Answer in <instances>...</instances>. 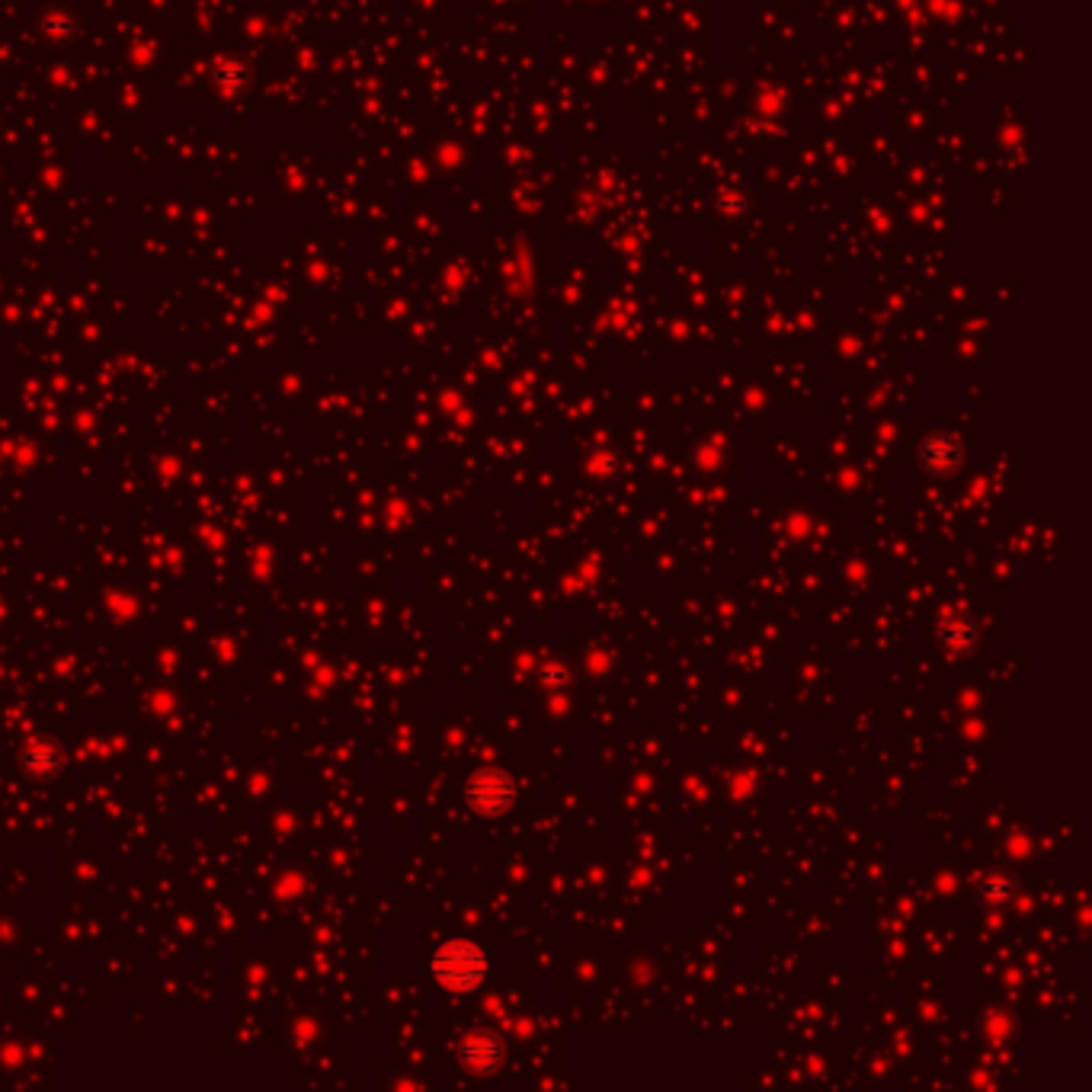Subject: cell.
<instances>
[{"label": "cell", "mask_w": 1092, "mask_h": 1092, "mask_svg": "<svg viewBox=\"0 0 1092 1092\" xmlns=\"http://www.w3.org/2000/svg\"><path fill=\"white\" fill-rule=\"evenodd\" d=\"M433 977L452 993H471L487 977V955L471 942L452 939L433 955Z\"/></svg>", "instance_id": "obj_1"}, {"label": "cell", "mask_w": 1092, "mask_h": 1092, "mask_svg": "<svg viewBox=\"0 0 1092 1092\" xmlns=\"http://www.w3.org/2000/svg\"><path fill=\"white\" fill-rule=\"evenodd\" d=\"M465 801H468V807L474 810V814L497 817V814H507V810L513 807L516 786H513L510 775H503L497 769H481L478 775L468 778Z\"/></svg>", "instance_id": "obj_2"}, {"label": "cell", "mask_w": 1092, "mask_h": 1092, "mask_svg": "<svg viewBox=\"0 0 1092 1092\" xmlns=\"http://www.w3.org/2000/svg\"><path fill=\"white\" fill-rule=\"evenodd\" d=\"M922 468H926L930 474H951L958 471L961 465V445L955 436H930L926 442H922Z\"/></svg>", "instance_id": "obj_3"}, {"label": "cell", "mask_w": 1092, "mask_h": 1092, "mask_svg": "<svg viewBox=\"0 0 1092 1092\" xmlns=\"http://www.w3.org/2000/svg\"><path fill=\"white\" fill-rule=\"evenodd\" d=\"M459 1054H462V1063L468 1070L490 1073V1070H497V1063L503 1057V1045L494 1039V1034H471V1039H465Z\"/></svg>", "instance_id": "obj_4"}, {"label": "cell", "mask_w": 1092, "mask_h": 1092, "mask_svg": "<svg viewBox=\"0 0 1092 1092\" xmlns=\"http://www.w3.org/2000/svg\"><path fill=\"white\" fill-rule=\"evenodd\" d=\"M942 644H945L948 651H955V654L971 651L974 644H977V628H974V622H971V619L948 622V625L942 628Z\"/></svg>", "instance_id": "obj_5"}, {"label": "cell", "mask_w": 1092, "mask_h": 1092, "mask_svg": "<svg viewBox=\"0 0 1092 1092\" xmlns=\"http://www.w3.org/2000/svg\"><path fill=\"white\" fill-rule=\"evenodd\" d=\"M980 894H984L987 901H1006L1013 894V884L1006 878H993V881H984L980 884Z\"/></svg>", "instance_id": "obj_6"}, {"label": "cell", "mask_w": 1092, "mask_h": 1092, "mask_svg": "<svg viewBox=\"0 0 1092 1092\" xmlns=\"http://www.w3.org/2000/svg\"><path fill=\"white\" fill-rule=\"evenodd\" d=\"M545 680H557V683H561V680H568V674H565V669H548Z\"/></svg>", "instance_id": "obj_7"}]
</instances>
